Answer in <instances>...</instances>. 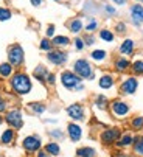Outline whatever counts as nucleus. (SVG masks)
Segmentation results:
<instances>
[{
    "instance_id": "28",
    "label": "nucleus",
    "mask_w": 143,
    "mask_h": 157,
    "mask_svg": "<svg viewBox=\"0 0 143 157\" xmlns=\"http://www.w3.org/2000/svg\"><path fill=\"white\" fill-rule=\"evenodd\" d=\"M44 151H47V152H48L52 157H56V155H59L61 148H59V145H58L56 142H50V143H47V145H45Z\"/></svg>"
},
{
    "instance_id": "35",
    "label": "nucleus",
    "mask_w": 143,
    "mask_h": 157,
    "mask_svg": "<svg viewBox=\"0 0 143 157\" xmlns=\"http://www.w3.org/2000/svg\"><path fill=\"white\" fill-rule=\"evenodd\" d=\"M103 11H104L106 17H112V16H115V14H117V8H115V6H112V5H107V3H104V5H103Z\"/></svg>"
},
{
    "instance_id": "16",
    "label": "nucleus",
    "mask_w": 143,
    "mask_h": 157,
    "mask_svg": "<svg viewBox=\"0 0 143 157\" xmlns=\"http://www.w3.org/2000/svg\"><path fill=\"white\" fill-rule=\"evenodd\" d=\"M115 86V76L112 73H103L98 78V87L103 89V90H109Z\"/></svg>"
},
{
    "instance_id": "20",
    "label": "nucleus",
    "mask_w": 143,
    "mask_h": 157,
    "mask_svg": "<svg viewBox=\"0 0 143 157\" xmlns=\"http://www.w3.org/2000/svg\"><path fill=\"white\" fill-rule=\"evenodd\" d=\"M16 72L14 67L6 61V62H2L0 64V78H3V79H10L13 76V73Z\"/></svg>"
},
{
    "instance_id": "4",
    "label": "nucleus",
    "mask_w": 143,
    "mask_h": 157,
    "mask_svg": "<svg viewBox=\"0 0 143 157\" xmlns=\"http://www.w3.org/2000/svg\"><path fill=\"white\" fill-rule=\"evenodd\" d=\"M6 56H8V62L14 67L16 70H19L20 67L25 64V52H23L20 44H13V45H10L8 52H6Z\"/></svg>"
},
{
    "instance_id": "9",
    "label": "nucleus",
    "mask_w": 143,
    "mask_h": 157,
    "mask_svg": "<svg viewBox=\"0 0 143 157\" xmlns=\"http://www.w3.org/2000/svg\"><path fill=\"white\" fill-rule=\"evenodd\" d=\"M122 137V129L120 128H107L101 132L100 140L103 145H114L118 142V139Z\"/></svg>"
},
{
    "instance_id": "7",
    "label": "nucleus",
    "mask_w": 143,
    "mask_h": 157,
    "mask_svg": "<svg viewBox=\"0 0 143 157\" xmlns=\"http://www.w3.org/2000/svg\"><path fill=\"white\" fill-rule=\"evenodd\" d=\"M109 109H110V114L115 117V118H125L129 112H131V106L123 101V100H112L109 103Z\"/></svg>"
},
{
    "instance_id": "8",
    "label": "nucleus",
    "mask_w": 143,
    "mask_h": 157,
    "mask_svg": "<svg viewBox=\"0 0 143 157\" xmlns=\"http://www.w3.org/2000/svg\"><path fill=\"white\" fill-rule=\"evenodd\" d=\"M45 56H47V61H48L52 65H56V67H62L68 61V53L64 52V50H61V48H53V50H50L48 53H47Z\"/></svg>"
},
{
    "instance_id": "30",
    "label": "nucleus",
    "mask_w": 143,
    "mask_h": 157,
    "mask_svg": "<svg viewBox=\"0 0 143 157\" xmlns=\"http://www.w3.org/2000/svg\"><path fill=\"white\" fill-rule=\"evenodd\" d=\"M132 146H134V152H135L137 155H141V157H143V136L134 137Z\"/></svg>"
},
{
    "instance_id": "33",
    "label": "nucleus",
    "mask_w": 143,
    "mask_h": 157,
    "mask_svg": "<svg viewBox=\"0 0 143 157\" xmlns=\"http://www.w3.org/2000/svg\"><path fill=\"white\" fill-rule=\"evenodd\" d=\"M13 17V11L6 6H2L0 5V22H6Z\"/></svg>"
},
{
    "instance_id": "11",
    "label": "nucleus",
    "mask_w": 143,
    "mask_h": 157,
    "mask_svg": "<svg viewBox=\"0 0 143 157\" xmlns=\"http://www.w3.org/2000/svg\"><path fill=\"white\" fill-rule=\"evenodd\" d=\"M22 146L27 152H37L42 146V142H41V137L39 136H27L22 142Z\"/></svg>"
},
{
    "instance_id": "2",
    "label": "nucleus",
    "mask_w": 143,
    "mask_h": 157,
    "mask_svg": "<svg viewBox=\"0 0 143 157\" xmlns=\"http://www.w3.org/2000/svg\"><path fill=\"white\" fill-rule=\"evenodd\" d=\"M59 81H61L62 87L70 92H83L84 90L83 79L73 70H62L59 75Z\"/></svg>"
},
{
    "instance_id": "36",
    "label": "nucleus",
    "mask_w": 143,
    "mask_h": 157,
    "mask_svg": "<svg viewBox=\"0 0 143 157\" xmlns=\"http://www.w3.org/2000/svg\"><path fill=\"white\" fill-rule=\"evenodd\" d=\"M83 39H84V44H86V47H92L93 44H95V40H97V37L93 36V33H86Z\"/></svg>"
},
{
    "instance_id": "3",
    "label": "nucleus",
    "mask_w": 143,
    "mask_h": 157,
    "mask_svg": "<svg viewBox=\"0 0 143 157\" xmlns=\"http://www.w3.org/2000/svg\"><path fill=\"white\" fill-rule=\"evenodd\" d=\"M72 70H73L83 81L87 79V81H93L95 79V67L90 64L89 59L86 58H79L73 62V65H72Z\"/></svg>"
},
{
    "instance_id": "47",
    "label": "nucleus",
    "mask_w": 143,
    "mask_h": 157,
    "mask_svg": "<svg viewBox=\"0 0 143 157\" xmlns=\"http://www.w3.org/2000/svg\"><path fill=\"white\" fill-rule=\"evenodd\" d=\"M3 121H5V120H3V117H2V114H0V124H2Z\"/></svg>"
},
{
    "instance_id": "22",
    "label": "nucleus",
    "mask_w": 143,
    "mask_h": 157,
    "mask_svg": "<svg viewBox=\"0 0 143 157\" xmlns=\"http://www.w3.org/2000/svg\"><path fill=\"white\" fill-rule=\"evenodd\" d=\"M14 139H16V129H13V128L5 129V131L2 132V136H0V142H2L3 145H10V143H13Z\"/></svg>"
},
{
    "instance_id": "37",
    "label": "nucleus",
    "mask_w": 143,
    "mask_h": 157,
    "mask_svg": "<svg viewBox=\"0 0 143 157\" xmlns=\"http://www.w3.org/2000/svg\"><path fill=\"white\" fill-rule=\"evenodd\" d=\"M126 31H128V27H126L125 22H117L115 24V33L117 34H126Z\"/></svg>"
},
{
    "instance_id": "26",
    "label": "nucleus",
    "mask_w": 143,
    "mask_h": 157,
    "mask_svg": "<svg viewBox=\"0 0 143 157\" xmlns=\"http://www.w3.org/2000/svg\"><path fill=\"white\" fill-rule=\"evenodd\" d=\"M28 109L36 115H42L44 112L47 110V106L44 103H39V101H33V103H28Z\"/></svg>"
},
{
    "instance_id": "41",
    "label": "nucleus",
    "mask_w": 143,
    "mask_h": 157,
    "mask_svg": "<svg viewBox=\"0 0 143 157\" xmlns=\"http://www.w3.org/2000/svg\"><path fill=\"white\" fill-rule=\"evenodd\" d=\"M55 31H56V27L55 25H48L45 30V37H48V39H53L55 37Z\"/></svg>"
},
{
    "instance_id": "13",
    "label": "nucleus",
    "mask_w": 143,
    "mask_h": 157,
    "mask_svg": "<svg viewBox=\"0 0 143 157\" xmlns=\"http://www.w3.org/2000/svg\"><path fill=\"white\" fill-rule=\"evenodd\" d=\"M131 61L126 56H117L114 59V70L117 73H126L128 70H131Z\"/></svg>"
},
{
    "instance_id": "6",
    "label": "nucleus",
    "mask_w": 143,
    "mask_h": 157,
    "mask_svg": "<svg viewBox=\"0 0 143 157\" xmlns=\"http://www.w3.org/2000/svg\"><path fill=\"white\" fill-rule=\"evenodd\" d=\"M137 89H138V79H137V76L131 75V76H126L120 82L118 92H120V95H123V97H129V95H134L137 92Z\"/></svg>"
},
{
    "instance_id": "43",
    "label": "nucleus",
    "mask_w": 143,
    "mask_h": 157,
    "mask_svg": "<svg viewBox=\"0 0 143 157\" xmlns=\"http://www.w3.org/2000/svg\"><path fill=\"white\" fill-rule=\"evenodd\" d=\"M112 2L115 3V5H118V6H123V5H126L129 0H112Z\"/></svg>"
},
{
    "instance_id": "38",
    "label": "nucleus",
    "mask_w": 143,
    "mask_h": 157,
    "mask_svg": "<svg viewBox=\"0 0 143 157\" xmlns=\"http://www.w3.org/2000/svg\"><path fill=\"white\" fill-rule=\"evenodd\" d=\"M48 134H50V137L55 139V140H62V139H64V132H62V129H52Z\"/></svg>"
},
{
    "instance_id": "31",
    "label": "nucleus",
    "mask_w": 143,
    "mask_h": 157,
    "mask_svg": "<svg viewBox=\"0 0 143 157\" xmlns=\"http://www.w3.org/2000/svg\"><path fill=\"white\" fill-rule=\"evenodd\" d=\"M95 149L93 148H90V146H83V148H79L78 151H76V155L78 157H95Z\"/></svg>"
},
{
    "instance_id": "18",
    "label": "nucleus",
    "mask_w": 143,
    "mask_h": 157,
    "mask_svg": "<svg viewBox=\"0 0 143 157\" xmlns=\"http://www.w3.org/2000/svg\"><path fill=\"white\" fill-rule=\"evenodd\" d=\"M67 28L70 30V33H73V34H79L83 30H84V24H83V20L79 17H73V19H70L67 22Z\"/></svg>"
},
{
    "instance_id": "34",
    "label": "nucleus",
    "mask_w": 143,
    "mask_h": 157,
    "mask_svg": "<svg viewBox=\"0 0 143 157\" xmlns=\"http://www.w3.org/2000/svg\"><path fill=\"white\" fill-rule=\"evenodd\" d=\"M131 128H132L134 131H140V129H143V117H140V115L134 117V118L131 120Z\"/></svg>"
},
{
    "instance_id": "25",
    "label": "nucleus",
    "mask_w": 143,
    "mask_h": 157,
    "mask_svg": "<svg viewBox=\"0 0 143 157\" xmlns=\"http://www.w3.org/2000/svg\"><path fill=\"white\" fill-rule=\"evenodd\" d=\"M134 143V137L131 136L129 132H126V134H122V137L118 139V142L115 143L118 148H126V146H131Z\"/></svg>"
},
{
    "instance_id": "14",
    "label": "nucleus",
    "mask_w": 143,
    "mask_h": 157,
    "mask_svg": "<svg viewBox=\"0 0 143 157\" xmlns=\"http://www.w3.org/2000/svg\"><path fill=\"white\" fill-rule=\"evenodd\" d=\"M67 136H68V139H70L72 142H79L81 137H83V129H81V126H79L78 123H75V121L68 123V124H67Z\"/></svg>"
},
{
    "instance_id": "32",
    "label": "nucleus",
    "mask_w": 143,
    "mask_h": 157,
    "mask_svg": "<svg viewBox=\"0 0 143 157\" xmlns=\"http://www.w3.org/2000/svg\"><path fill=\"white\" fill-rule=\"evenodd\" d=\"M39 48H41L42 52H47V53H48L50 50H53L55 47H53V42H52V39H48V37H44V39H41V42H39Z\"/></svg>"
},
{
    "instance_id": "19",
    "label": "nucleus",
    "mask_w": 143,
    "mask_h": 157,
    "mask_svg": "<svg viewBox=\"0 0 143 157\" xmlns=\"http://www.w3.org/2000/svg\"><path fill=\"white\" fill-rule=\"evenodd\" d=\"M52 42H53V47L55 48H65V47H68L70 44H72V40H70V37L68 36H64V34H58V36H55L53 39H52Z\"/></svg>"
},
{
    "instance_id": "15",
    "label": "nucleus",
    "mask_w": 143,
    "mask_h": 157,
    "mask_svg": "<svg viewBox=\"0 0 143 157\" xmlns=\"http://www.w3.org/2000/svg\"><path fill=\"white\" fill-rule=\"evenodd\" d=\"M118 52H120L122 56H132L134 52H135V42L132 39H125L122 44H120V47H118Z\"/></svg>"
},
{
    "instance_id": "17",
    "label": "nucleus",
    "mask_w": 143,
    "mask_h": 157,
    "mask_svg": "<svg viewBox=\"0 0 143 157\" xmlns=\"http://www.w3.org/2000/svg\"><path fill=\"white\" fill-rule=\"evenodd\" d=\"M50 73V70L47 69L45 65H37V67H34V70H33V79H36L37 82H41V84H45V79H47V75Z\"/></svg>"
},
{
    "instance_id": "21",
    "label": "nucleus",
    "mask_w": 143,
    "mask_h": 157,
    "mask_svg": "<svg viewBox=\"0 0 143 157\" xmlns=\"http://www.w3.org/2000/svg\"><path fill=\"white\" fill-rule=\"evenodd\" d=\"M109 103H110V101H109L107 97L103 95V94L95 95V98H93V104H95V107L100 109V110H106V109H109Z\"/></svg>"
},
{
    "instance_id": "1",
    "label": "nucleus",
    "mask_w": 143,
    "mask_h": 157,
    "mask_svg": "<svg viewBox=\"0 0 143 157\" xmlns=\"http://www.w3.org/2000/svg\"><path fill=\"white\" fill-rule=\"evenodd\" d=\"M8 82H10L11 92L19 97H25V95L31 94V90H33V79L23 70H16L13 73V76L8 79Z\"/></svg>"
},
{
    "instance_id": "45",
    "label": "nucleus",
    "mask_w": 143,
    "mask_h": 157,
    "mask_svg": "<svg viewBox=\"0 0 143 157\" xmlns=\"http://www.w3.org/2000/svg\"><path fill=\"white\" fill-rule=\"evenodd\" d=\"M37 157H52V155L47 152V151H41V149H39V151H37Z\"/></svg>"
},
{
    "instance_id": "10",
    "label": "nucleus",
    "mask_w": 143,
    "mask_h": 157,
    "mask_svg": "<svg viewBox=\"0 0 143 157\" xmlns=\"http://www.w3.org/2000/svg\"><path fill=\"white\" fill-rule=\"evenodd\" d=\"M65 112H67V115L73 120L75 123H76V121H83V120L86 118V107H84L81 103L68 104L67 109H65Z\"/></svg>"
},
{
    "instance_id": "48",
    "label": "nucleus",
    "mask_w": 143,
    "mask_h": 157,
    "mask_svg": "<svg viewBox=\"0 0 143 157\" xmlns=\"http://www.w3.org/2000/svg\"><path fill=\"white\" fill-rule=\"evenodd\" d=\"M135 2H137V3H143V0H135Z\"/></svg>"
},
{
    "instance_id": "29",
    "label": "nucleus",
    "mask_w": 143,
    "mask_h": 157,
    "mask_svg": "<svg viewBox=\"0 0 143 157\" xmlns=\"http://www.w3.org/2000/svg\"><path fill=\"white\" fill-rule=\"evenodd\" d=\"M100 39L103 40V42H114V39H115V33L112 31V30H109V28H103V30H100Z\"/></svg>"
},
{
    "instance_id": "40",
    "label": "nucleus",
    "mask_w": 143,
    "mask_h": 157,
    "mask_svg": "<svg viewBox=\"0 0 143 157\" xmlns=\"http://www.w3.org/2000/svg\"><path fill=\"white\" fill-rule=\"evenodd\" d=\"M56 81H58V76H56V73H53V72H50L48 75H47V79H45V84H47V86H55V84H56Z\"/></svg>"
},
{
    "instance_id": "46",
    "label": "nucleus",
    "mask_w": 143,
    "mask_h": 157,
    "mask_svg": "<svg viewBox=\"0 0 143 157\" xmlns=\"http://www.w3.org/2000/svg\"><path fill=\"white\" fill-rule=\"evenodd\" d=\"M114 157H129L128 154H125V152H115L114 154Z\"/></svg>"
},
{
    "instance_id": "27",
    "label": "nucleus",
    "mask_w": 143,
    "mask_h": 157,
    "mask_svg": "<svg viewBox=\"0 0 143 157\" xmlns=\"http://www.w3.org/2000/svg\"><path fill=\"white\" fill-rule=\"evenodd\" d=\"M131 72L134 76H141L143 75V59H135L131 64Z\"/></svg>"
},
{
    "instance_id": "39",
    "label": "nucleus",
    "mask_w": 143,
    "mask_h": 157,
    "mask_svg": "<svg viewBox=\"0 0 143 157\" xmlns=\"http://www.w3.org/2000/svg\"><path fill=\"white\" fill-rule=\"evenodd\" d=\"M73 45H75V48L78 50V52H83L84 48H86V44H84V39L83 37H75V40H73Z\"/></svg>"
},
{
    "instance_id": "42",
    "label": "nucleus",
    "mask_w": 143,
    "mask_h": 157,
    "mask_svg": "<svg viewBox=\"0 0 143 157\" xmlns=\"http://www.w3.org/2000/svg\"><path fill=\"white\" fill-rule=\"evenodd\" d=\"M6 110H8V101H6V98L0 95V114H5Z\"/></svg>"
},
{
    "instance_id": "49",
    "label": "nucleus",
    "mask_w": 143,
    "mask_h": 157,
    "mask_svg": "<svg viewBox=\"0 0 143 157\" xmlns=\"http://www.w3.org/2000/svg\"><path fill=\"white\" fill-rule=\"evenodd\" d=\"M55 2H62V0H55Z\"/></svg>"
},
{
    "instance_id": "5",
    "label": "nucleus",
    "mask_w": 143,
    "mask_h": 157,
    "mask_svg": "<svg viewBox=\"0 0 143 157\" xmlns=\"http://www.w3.org/2000/svg\"><path fill=\"white\" fill-rule=\"evenodd\" d=\"M3 120L10 124V128L13 129H20L23 126V115H22V110L19 107H13V109H8L5 112V117Z\"/></svg>"
},
{
    "instance_id": "12",
    "label": "nucleus",
    "mask_w": 143,
    "mask_h": 157,
    "mask_svg": "<svg viewBox=\"0 0 143 157\" xmlns=\"http://www.w3.org/2000/svg\"><path fill=\"white\" fill-rule=\"evenodd\" d=\"M129 17H131L132 25L141 27L143 25V5H140V3L131 5V8H129Z\"/></svg>"
},
{
    "instance_id": "23",
    "label": "nucleus",
    "mask_w": 143,
    "mask_h": 157,
    "mask_svg": "<svg viewBox=\"0 0 143 157\" xmlns=\"http://www.w3.org/2000/svg\"><path fill=\"white\" fill-rule=\"evenodd\" d=\"M98 27H100V22L95 19L93 16H89L86 25H84V31L86 33H95V31L98 30Z\"/></svg>"
},
{
    "instance_id": "44",
    "label": "nucleus",
    "mask_w": 143,
    "mask_h": 157,
    "mask_svg": "<svg viewBox=\"0 0 143 157\" xmlns=\"http://www.w3.org/2000/svg\"><path fill=\"white\" fill-rule=\"evenodd\" d=\"M30 3H31L33 6H36V8H37V6H41V5L44 3V0H30Z\"/></svg>"
},
{
    "instance_id": "24",
    "label": "nucleus",
    "mask_w": 143,
    "mask_h": 157,
    "mask_svg": "<svg viewBox=\"0 0 143 157\" xmlns=\"http://www.w3.org/2000/svg\"><path fill=\"white\" fill-rule=\"evenodd\" d=\"M90 59L95 61V62H98V64H101V62H104L107 59V52L101 50V48H97V50H93L90 53Z\"/></svg>"
}]
</instances>
